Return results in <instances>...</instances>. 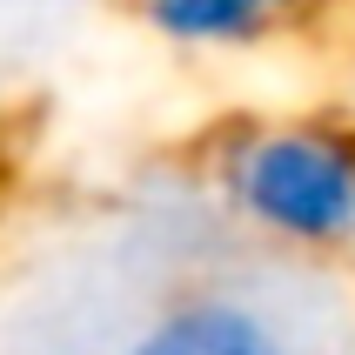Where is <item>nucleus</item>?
<instances>
[{"label":"nucleus","mask_w":355,"mask_h":355,"mask_svg":"<svg viewBox=\"0 0 355 355\" xmlns=\"http://www.w3.org/2000/svg\"><path fill=\"white\" fill-rule=\"evenodd\" d=\"M201 188L275 255H355V114H228L201 141Z\"/></svg>","instance_id":"obj_1"},{"label":"nucleus","mask_w":355,"mask_h":355,"mask_svg":"<svg viewBox=\"0 0 355 355\" xmlns=\"http://www.w3.org/2000/svg\"><path fill=\"white\" fill-rule=\"evenodd\" d=\"M114 355H302L268 295L241 288L228 275L188 282L148 309V315L121 336Z\"/></svg>","instance_id":"obj_2"},{"label":"nucleus","mask_w":355,"mask_h":355,"mask_svg":"<svg viewBox=\"0 0 355 355\" xmlns=\"http://www.w3.org/2000/svg\"><path fill=\"white\" fill-rule=\"evenodd\" d=\"M322 14V0H128L141 34L188 60H241L275 40L302 34Z\"/></svg>","instance_id":"obj_3"}]
</instances>
